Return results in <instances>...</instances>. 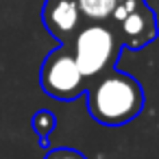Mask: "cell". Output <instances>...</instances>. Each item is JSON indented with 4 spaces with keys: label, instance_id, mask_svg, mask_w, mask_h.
<instances>
[{
    "label": "cell",
    "instance_id": "6da1fadb",
    "mask_svg": "<svg viewBox=\"0 0 159 159\" xmlns=\"http://www.w3.org/2000/svg\"><path fill=\"white\" fill-rule=\"evenodd\" d=\"M144 107V94L135 79L109 72L87 89V109L100 124L118 126L131 122Z\"/></svg>",
    "mask_w": 159,
    "mask_h": 159
},
{
    "label": "cell",
    "instance_id": "7a4b0ae2",
    "mask_svg": "<svg viewBox=\"0 0 159 159\" xmlns=\"http://www.w3.org/2000/svg\"><path fill=\"white\" fill-rule=\"evenodd\" d=\"M118 48H120V44L107 26L89 24L76 33L72 57H74L79 70L83 74V79L85 76H98L116 61Z\"/></svg>",
    "mask_w": 159,
    "mask_h": 159
},
{
    "label": "cell",
    "instance_id": "3957f363",
    "mask_svg": "<svg viewBox=\"0 0 159 159\" xmlns=\"http://www.w3.org/2000/svg\"><path fill=\"white\" fill-rule=\"evenodd\" d=\"M42 87L48 96L61 98V100H72L79 94H83V74L72 57L70 50L59 48L52 50L44 66H42Z\"/></svg>",
    "mask_w": 159,
    "mask_h": 159
},
{
    "label": "cell",
    "instance_id": "277c9868",
    "mask_svg": "<svg viewBox=\"0 0 159 159\" xmlns=\"http://www.w3.org/2000/svg\"><path fill=\"white\" fill-rule=\"evenodd\" d=\"M81 20L76 0H48L44 7V24L55 37H68Z\"/></svg>",
    "mask_w": 159,
    "mask_h": 159
},
{
    "label": "cell",
    "instance_id": "5b68a950",
    "mask_svg": "<svg viewBox=\"0 0 159 159\" xmlns=\"http://www.w3.org/2000/svg\"><path fill=\"white\" fill-rule=\"evenodd\" d=\"M120 29H122V37L126 42V46L139 48L155 37L157 24H155V16L150 13V9L142 5L139 9H135L131 16H126L120 22Z\"/></svg>",
    "mask_w": 159,
    "mask_h": 159
},
{
    "label": "cell",
    "instance_id": "8992f818",
    "mask_svg": "<svg viewBox=\"0 0 159 159\" xmlns=\"http://www.w3.org/2000/svg\"><path fill=\"white\" fill-rule=\"evenodd\" d=\"M118 0H76L79 13L92 22H102L113 13Z\"/></svg>",
    "mask_w": 159,
    "mask_h": 159
},
{
    "label": "cell",
    "instance_id": "52a82bcc",
    "mask_svg": "<svg viewBox=\"0 0 159 159\" xmlns=\"http://www.w3.org/2000/svg\"><path fill=\"white\" fill-rule=\"evenodd\" d=\"M55 124H57L55 113L48 111V109H42V111H37V113L33 116V129H35V133H37L42 139H46V137L52 133Z\"/></svg>",
    "mask_w": 159,
    "mask_h": 159
},
{
    "label": "cell",
    "instance_id": "ba28073f",
    "mask_svg": "<svg viewBox=\"0 0 159 159\" xmlns=\"http://www.w3.org/2000/svg\"><path fill=\"white\" fill-rule=\"evenodd\" d=\"M142 7V0H118L116 2V7H113V20L116 22H122L126 16H131L135 9H139Z\"/></svg>",
    "mask_w": 159,
    "mask_h": 159
},
{
    "label": "cell",
    "instance_id": "9c48e42d",
    "mask_svg": "<svg viewBox=\"0 0 159 159\" xmlns=\"http://www.w3.org/2000/svg\"><path fill=\"white\" fill-rule=\"evenodd\" d=\"M44 159H85V155L72 148H57V150H50Z\"/></svg>",
    "mask_w": 159,
    "mask_h": 159
}]
</instances>
